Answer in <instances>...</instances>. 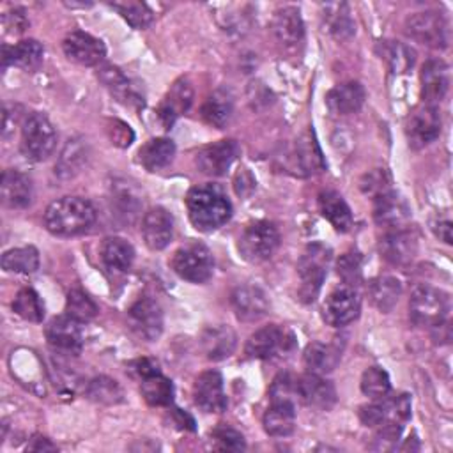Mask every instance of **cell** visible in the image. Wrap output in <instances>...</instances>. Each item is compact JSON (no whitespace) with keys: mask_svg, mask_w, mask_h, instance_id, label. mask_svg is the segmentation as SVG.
<instances>
[{"mask_svg":"<svg viewBox=\"0 0 453 453\" xmlns=\"http://www.w3.org/2000/svg\"><path fill=\"white\" fill-rule=\"evenodd\" d=\"M131 329L143 340L154 342L163 331V311L161 306L150 297H140L127 311Z\"/></svg>","mask_w":453,"mask_h":453,"instance_id":"obj_13","label":"cell"},{"mask_svg":"<svg viewBox=\"0 0 453 453\" xmlns=\"http://www.w3.org/2000/svg\"><path fill=\"white\" fill-rule=\"evenodd\" d=\"M140 391L149 405L163 407V405H170L173 400V384L170 379L161 375V372L142 379Z\"/></svg>","mask_w":453,"mask_h":453,"instance_id":"obj_39","label":"cell"},{"mask_svg":"<svg viewBox=\"0 0 453 453\" xmlns=\"http://www.w3.org/2000/svg\"><path fill=\"white\" fill-rule=\"evenodd\" d=\"M391 389V380H389V375L384 368L380 366H370L363 372V377H361V391L373 398V400H379V398H384Z\"/></svg>","mask_w":453,"mask_h":453,"instance_id":"obj_47","label":"cell"},{"mask_svg":"<svg viewBox=\"0 0 453 453\" xmlns=\"http://www.w3.org/2000/svg\"><path fill=\"white\" fill-rule=\"evenodd\" d=\"M97 304L81 288L69 290L65 301V313L69 317H73L78 322H87L92 320L97 315Z\"/></svg>","mask_w":453,"mask_h":453,"instance_id":"obj_45","label":"cell"},{"mask_svg":"<svg viewBox=\"0 0 453 453\" xmlns=\"http://www.w3.org/2000/svg\"><path fill=\"white\" fill-rule=\"evenodd\" d=\"M432 228L441 241H444L446 244H451V221L449 219H439L434 223Z\"/></svg>","mask_w":453,"mask_h":453,"instance_id":"obj_57","label":"cell"},{"mask_svg":"<svg viewBox=\"0 0 453 453\" xmlns=\"http://www.w3.org/2000/svg\"><path fill=\"white\" fill-rule=\"evenodd\" d=\"M57 145L53 124L42 113L27 117L21 127V150L32 161H44L51 156Z\"/></svg>","mask_w":453,"mask_h":453,"instance_id":"obj_6","label":"cell"},{"mask_svg":"<svg viewBox=\"0 0 453 453\" xmlns=\"http://www.w3.org/2000/svg\"><path fill=\"white\" fill-rule=\"evenodd\" d=\"M294 157H296V163L303 175L319 173V172L326 170V161L322 157L320 147L311 131H306L304 134L299 136V140L296 142Z\"/></svg>","mask_w":453,"mask_h":453,"instance_id":"obj_34","label":"cell"},{"mask_svg":"<svg viewBox=\"0 0 453 453\" xmlns=\"http://www.w3.org/2000/svg\"><path fill=\"white\" fill-rule=\"evenodd\" d=\"M101 260L110 271L126 273L134 260V250L122 237H106L101 244Z\"/></svg>","mask_w":453,"mask_h":453,"instance_id":"obj_35","label":"cell"},{"mask_svg":"<svg viewBox=\"0 0 453 453\" xmlns=\"http://www.w3.org/2000/svg\"><path fill=\"white\" fill-rule=\"evenodd\" d=\"M280 244V232L269 221H255L244 228L237 248L244 260L258 264L273 257Z\"/></svg>","mask_w":453,"mask_h":453,"instance_id":"obj_7","label":"cell"},{"mask_svg":"<svg viewBox=\"0 0 453 453\" xmlns=\"http://www.w3.org/2000/svg\"><path fill=\"white\" fill-rule=\"evenodd\" d=\"M87 396L103 405H115L124 400L120 384L115 379H110L106 375H99L88 382Z\"/></svg>","mask_w":453,"mask_h":453,"instance_id":"obj_42","label":"cell"},{"mask_svg":"<svg viewBox=\"0 0 453 453\" xmlns=\"http://www.w3.org/2000/svg\"><path fill=\"white\" fill-rule=\"evenodd\" d=\"M44 50L35 39H23L16 44L2 46V65H16L25 71H34L42 62Z\"/></svg>","mask_w":453,"mask_h":453,"instance_id":"obj_24","label":"cell"},{"mask_svg":"<svg viewBox=\"0 0 453 453\" xmlns=\"http://www.w3.org/2000/svg\"><path fill=\"white\" fill-rule=\"evenodd\" d=\"M175 143L170 138H150L138 150V161L149 172H159L172 163Z\"/></svg>","mask_w":453,"mask_h":453,"instance_id":"obj_31","label":"cell"},{"mask_svg":"<svg viewBox=\"0 0 453 453\" xmlns=\"http://www.w3.org/2000/svg\"><path fill=\"white\" fill-rule=\"evenodd\" d=\"M405 134L412 149H423L437 140L441 134V115L437 106H418L405 122Z\"/></svg>","mask_w":453,"mask_h":453,"instance_id":"obj_10","label":"cell"},{"mask_svg":"<svg viewBox=\"0 0 453 453\" xmlns=\"http://www.w3.org/2000/svg\"><path fill=\"white\" fill-rule=\"evenodd\" d=\"M127 370L133 377L136 379H145V377H150L154 373H159V368H157V363L149 359V357H142V359H134L127 365Z\"/></svg>","mask_w":453,"mask_h":453,"instance_id":"obj_55","label":"cell"},{"mask_svg":"<svg viewBox=\"0 0 453 453\" xmlns=\"http://www.w3.org/2000/svg\"><path fill=\"white\" fill-rule=\"evenodd\" d=\"M110 131H111V140L115 145L127 147L133 142L131 127L120 120H113V127H110Z\"/></svg>","mask_w":453,"mask_h":453,"instance_id":"obj_56","label":"cell"},{"mask_svg":"<svg viewBox=\"0 0 453 453\" xmlns=\"http://www.w3.org/2000/svg\"><path fill=\"white\" fill-rule=\"evenodd\" d=\"M380 58H384L393 73H405L414 65L416 53L407 44L400 41H380L379 42Z\"/></svg>","mask_w":453,"mask_h":453,"instance_id":"obj_37","label":"cell"},{"mask_svg":"<svg viewBox=\"0 0 453 453\" xmlns=\"http://www.w3.org/2000/svg\"><path fill=\"white\" fill-rule=\"evenodd\" d=\"M142 234H143L145 244L150 250L159 251L166 248L173 235V219L170 212L163 207L149 209L142 221Z\"/></svg>","mask_w":453,"mask_h":453,"instance_id":"obj_22","label":"cell"},{"mask_svg":"<svg viewBox=\"0 0 453 453\" xmlns=\"http://www.w3.org/2000/svg\"><path fill=\"white\" fill-rule=\"evenodd\" d=\"M304 366L311 373H327L336 368V365L342 359V349L338 343H322V342H311L306 345L304 354Z\"/></svg>","mask_w":453,"mask_h":453,"instance_id":"obj_29","label":"cell"},{"mask_svg":"<svg viewBox=\"0 0 453 453\" xmlns=\"http://www.w3.org/2000/svg\"><path fill=\"white\" fill-rule=\"evenodd\" d=\"M232 308L242 322H255L269 311L267 294L257 285H241L232 292Z\"/></svg>","mask_w":453,"mask_h":453,"instance_id":"obj_20","label":"cell"},{"mask_svg":"<svg viewBox=\"0 0 453 453\" xmlns=\"http://www.w3.org/2000/svg\"><path fill=\"white\" fill-rule=\"evenodd\" d=\"M186 209L191 223L200 232L223 226L232 216V203L216 186H195L186 195Z\"/></svg>","mask_w":453,"mask_h":453,"instance_id":"obj_1","label":"cell"},{"mask_svg":"<svg viewBox=\"0 0 453 453\" xmlns=\"http://www.w3.org/2000/svg\"><path fill=\"white\" fill-rule=\"evenodd\" d=\"M62 48L69 60L87 67L101 64L103 58L106 57L104 42L81 30H74L67 34V37L62 42Z\"/></svg>","mask_w":453,"mask_h":453,"instance_id":"obj_15","label":"cell"},{"mask_svg":"<svg viewBox=\"0 0 453 453\" xmlns=\"http://www.w3.org/2000/svg\"><path fill=\"white\" fill-rule=\"evenodd\" d=\"M407 34L430 48H446L449 42V23L437 11L414 12L405 21Z\"/></svg>","mask_w":453,"mask_h":453,"instance_id":"obj_8","label":"cell"},{"mask_svg":"<svg viewBox=\"0 0 453 453\" xmlns=\"http://www.w3.org/2000/svg\"><path fill=\"white\" fill-rule=\"evenodd\" d=\"M87 163V143H83V140H69L58 157L57 163V173L60 177H73L74 173L80 172V168Z\"/></svg>","mask_w":453,"mask_h":453,"instance_id":"obj_41","label":"cell"},{"mask_svg":"<svg viewBox=\"0 0 453 453\" xmlns=\"http://www.w3.org/2000/svg\"><path fill=\"white\" fill-rule=\"evenodd\" d=\"M12 310L25 320H30V322H41L44 319V303L41 299V296L27 287V288H21L14 301H12Z\"/></svg>","mask_w":453,"mask_h":453,"instance_id":"obj_43","label":"cell"},{"mask_svg":"<svg viewBox=\"0 0 453 453\" xmlns=\"http://www.w3.org/2000/svg\"><path fill=\"white\" fill-rule=\"evenodd\" d=\"M239 154H241L239 143L232 138H226L200 149L196 152L195 163L202 173L209 177H219L226 173V170L232 166V163L237 159Z\"/></svg>","mask_w":453,"mask_h":453,"instance_id":"obj_11","label":"cell"},{"mask_svg":"<svg viewBox=\"0 0 453 453\" xmlns=\"http://www.w3.org/2000/svg\"><path fill=\"white\" fill-rule=\"evenodd\" d=\"M211 439L216 449H223V451H241L246 448L244 437L239 430H235L230 425H218L216 428L211 430Z\"/></svg>","mask_w":453,"mask_h":453,"instance_id":"obj_48","label":"cell"},{"mask_svg":"<svg viewBox=\"0 0 453 453\" xmlns=\"http://www.w3.org/2000/svg\"><path fill=\"white\" fill-rule=\"evenodd\" d=\"M380 411H382V425L384 423H395L402 425L411 418V398L405 393H400L396 396L388 395L384 398H379Z\"/></svg>","mask_w":453,"mask_h":453,"instance_id":"obj_44","label":"cell"},{"mask_svg":"<svg viewBox=\"0 0 453 453\" xmlns=\"http://www.w3.org/2000/svg\"><path fill=\"white\" fill-rule=\"evenodd\" d=\"M195 403L205 412H221L226 409V396L223 391V377L216 370L200 373L193 386Z\"/></svg>","mask_w":453,"mask_h":453,"instance_id":"obj_19","label":"cell"},{"mask_svg":"<svg viewBox=\"0 0 453 453\" xmlns=\"http://www.w3.org/2000/svg\"><path fill=\"white\" fill-rule=\"evenodd\" d=\"M170 265L177 276L191 283H203L212 276L214 260L211 251L200 242H189L173 251Z\"/></svg>","mask_w":453,"mask_h":453,"instance_id":"obj_5","label":"cell"},{"mask_svg":"<svg viewBox=\"0 0 453 453\" xmlns=\"http://www.w3.org/2000/svg\"><path fill=\"white\" fill-rule=\"evenodd\" d=\"M366 92L359 81H345L333 87L326 96V104L331 113L349 115L356 113L365 103Z\"/></svg>","mask_w":453,"mask_h":453,"instance_id":"obj_23","label":"cell"},{"mask_svg":"<svg viewBox=\"0 0 453 453\" xmlns=\"http://www.w3.org/2000/svg\"><path fill=\"white\" fill-rule=\"evenodd\" d=\"M329 260H331V250L322 242H313L303 251L297 264V273L301 278L299 297L304 303H311L317 297L324 283Z\"/></svg>","mask_w":453,"mask_h":453,"instance_id":"obj_3","label":"cell"},{"mask_svg":"<svg viewBox=\"0 0 453 453\" xmlns=\"http://www.w3.org/2000/svg\"><path fill=\"white\" fill-rule=\"evenodd\" d=\"M411 319L419 326H441L449 313V296L435 287L419 285L411 294Z\"/></svg>","mask_w":453,"mask_h":453,"instance_id":"obj_4","label":"cell"},{"mask_svg":"<svg viewBox=\"0 0 453 453\" xmlns=\"http://www.w3.org/2000/svg\"><path fill=\"white\" fill-rule=\"evenodd\" d=\"M2 267L9 273L32 274L39 269V251L34 246L12 248L2 255Z\"/></svg>","mask_w":453,"mask_h":453,"instance_id":"obj_40","label":"cell"},{"mask_svg":"<svg viewBox=\"0 0 453 453\" xmlns=\"http://www.w3.org/2000/svg\"><path fill=\"white\" fill-rule=\"evenodd\" d=\"M96 221V209L80 196H62L51 202L44 212V225L53 235L71 237L87 232Z\"/></svg>","mask_w":453,"mask_h":453,"instance_id":"obj_2","label":"cell"},{"mask_svg":"<svg viewBox=\"0 0 453 453\" xmlns=\"http://www.w3.org/2000/svg\"><path fill=\"white\" fill-rule=\"evenodd\" d=\"M110 5L115 11H119L120 16L133 28H138V30L147 28L152 23V19H154V14H152L150 7L147 4H143V2H131V0H127V2H113Z\"/></svg>","mask_w":453,"mask_h":453,"instance_id":"obj_46","label":"cell"},{"mask_svg":"<svg viewBox=\"0 0 453 453\" xmlns=\"http://www.w3.org/2000/svg\"><path fill=\"white\" fill-rule=\"evenodd\" d=\"M273 34L283 46H296L304 39V23L297 7H283L274 12Z\"/></svg>","mask_w":453,"mask_h":453,"instance_id":"obj_25","label":"cell"},{"mask_svg":"<svg viewBox=\"0 0 453 453\" xmlns=\"http://www.w3.org/2000/svg\"><path fill=\"white\" fill-rule=\"evenodd\" d=\"M319 211L331 223L336 232H349L352 228L354 218L350 207L343 196L334 189H324L319 195Z\"/></svg>","mask_w":453,"mask_h":453,"instance_id":"obj_26","label":"cell"},{"mask_svg":"<svg viewBox=\"0 0 453 453\" xmlns=\"http://www.w3.org/2000/svg\"><path fill=\"white\" fill-rule=\"evenodd\" d=\"M2 202L11 209L27 207L32 202V180L18 170H5L2 173Z\"/></svg>","mask_w":453,"mask_h":453,"instance_id":"obj_27","label":"cell"},{"mask_svg":"<svg viewBox=\"0 0 453 453\" xmlns=\"http://www.w3.org/2000/svg\"><path fill=\"white\" fill-rule=\"evenodd\" d=\"M2 25H4V32L11 34V35H18L21 32H25L28 19L25 16V12L21 9H14L4 14L2 18Z\"/></svg>","mask_w":453,"mask_h":453,"instance_id":"obj_54","label":"cell"},{"mask_svg":"<svg viewBox=\"0 0 453 453\" xmlns=\"http://www.w3.org/2000/svg\"><path fill=\"white\" fill-rule=\"evenodd\" d=\"M373 219L386 230L403 228L411 219V207L402 195L389 189L373 198Z\"/></svg>","mask_w":453,"mask_h":453,"instance_id":"obj_17","label":"cell"},{"mask_svg":"<svg viewBox=\"0 0 453 453\" xmlns=\"http://www.w3.org/2000/svg\"><path fill=\"white\" fill-rule=\"evenodd\" d=\"M334 12H327V23H329V30L336 35V37H347L354 32V23L350 19V12L349 7L345 4H331Z\"/></svg>","mask_w":453,"mask_h":453,"instance_id":"obj_49","label":"cell"},{"mask_svg":"<svg viewBox=\"0 0 453 453\" xmlns=\"http://www.w3.org/2000/svg\"><path fill=\"white\" fill-rule=\"evenodd\" d=\"M361 189L365 191V195H370L373 198L382 195V193H386V191H389L391 188H389V175H388V172L384 168L382 170L377 168V170L366 173L365 179L361 180Z\"/></svg>","mask_w":453,"mask_h":453,"instance_id":"obj_52","label":"cell"},{"mask_svg":"<svg viewBox=\"0 0 453 453\" xmlns=\"http://www.w3.org/2000/svg\"><path fill=\"white\" fill-rule=\"evenodd\" d=\"M99 80L104 83V87L117 97V101L124 103V104H142L143 106V99L140 97V94L134 90V87L131 85V81L127 80V76L115 65H103L97 73Z\"/></svg>","mask_w":453,"mask_h":453,"instance_id":"obj_32","label":"cell"},{"mask_svg":"<svg viewBox=\"0 0 453 453\" xmlns=\"http://www.w3.org/2000/svg\"><path fill=\"white\" fill-rule=\"evenodd\" d=\"M361 311V299L352 287L333 290L322 304V319L334 327H342L357 319Z\"/></svg>","mask_w":453,"mask_h":453,"instance_id":"obj_12","label":"cell"},{"mask_svg":"<svg viewBox=\"0 0 453 453\" xmlns=\"http://www.w3.org/2000/svg\"><path fill=\"white\" fill-rule=\"evenodd\" d=\"M449 87V67L441 58H430L421 67V96L425 104L437 106Z\"/></svg>","mask_w":453,"mask_h":453,"instance_id":"obj_21","label":"cell"},{"mask_svg":"<svg viewBox=\"0 0 453 453\" xmlns=\"http://www.w3.org/2000/svg\"><path fill=\"white\" fill-rule=\"evenodd\" d=\"M80 324L81 322L74 320L67 313L53 317L46 326V340L50 347L65 354L80 352L83 345V334H81Z\"/></svg>","mask_w":453,"mask_h":453,"instance_id":"obj_16","label":"cell"},{"mask_svg":"<svg viewBox=\"0 0 453 453\" xmlns=\"http://www.w3.org/2000/svg\"><path fill=\"white\" fill-rule=\"evenodd\" d=\"M264 430L271 437H287L296 426V403L271 402V407L264 414Z\"/></svg>","mask_w":453,"mask_h":453,"instance_id":"obj_30","label":"cell"},{"mask_svg":"<svg viewBox=\"0 0 453 453\" xmlns=\"http://www.w3.org/2000/svg\"><path fill=\"white\" fill-rule=\"evenodd\" d=\"M368 292H370L372 303L380 311H389L396 304V301L402 294V285L393 276H379L370 283Z\"/></svg>","mask_w":453,"mask_h":453,"instance_id":"obj_38","label":"cell"},{"mask_svg":"<svg viewBox=\"0 0 453 453\" xmlns=\"http://www.w3.org/2000/svg\"><path fill=\"white\" fill-rule=\"evenodd\" d=\"M191 101H193V88L188 83V80L182 78L175 81L157 110V117L163 122V126L170 127L175 122V119L189 108Z\"/></svg>","mask_w":453,"mask_h":453,"instance_id":"obj_28","label":"cell"},{"mask_svg":"<svg viewBox=\"0 0 453 453\" xmlns=\"http://www.w3.org/2000/svg\"><path fill=\"white\" fill-rule=\"evenodd\" d=\"M232 111V97L225 90L212 92L202 104V119L218 129H221L230 120Z\"/></svg>","mask_w":453,"mask_h":453,"instance_id":"obj_36","label":"cell"},{"mask_svg":"<svg viewBox=\"0 0 453 453\" xmlns=\"http://www.w3.org/2000/svg\"><path fill=\"white\" fill-rule=\"evenodd\" d=\"M27 449L30 451H55L57 446L50 442V439L42 437V435H34V439L27 444Z\"/></svg>","mask_w":453,"mask_h":453,"instance_id":"obj_58","label":"cell"},{"mask_svg":"<svg viewBox=\"0 0 453 453\" xmlns=\"http://www.w3.org/2000/svg\"><path fill=\"white\" fill-rule=\"evenodd\" d=\"M377 434L373 439L372 448L379 449V451H386V449H395L396 448V441L400 437L402 432V425H395V423H384L380 426H377Z\"/></svg>","mask_w":453,"mask_h":453,"instance_id":"obj_53","label":"cell"},{"mask_svg":"<svg viewBox=\"0 0 453 453\" xmlns=\"http://www.w3.org/2000/svg\"><path fill=\"white\" fill-rule=\"evenodd\" d=\"M271 402H290L296 403L297 391H296V379L290 373H280L269 389Z\"/></svg>","mask_w":453,"mask_h":453,"instance_id":"obj_50","label":"cell"},{"mask_svg":"<svg viewBox=\"0 0 453 453\" xmlns=\"http://www.w3.org/2000/svg\"><path fill=\"white\" fill-rule=\"evenodd\" d=\"M296 391H297V400L319 411H329L336 403V389L333 382L320 377L319 373L308 372L297 377Z\"/></svg>","mask_w":453,"mask_h":453,"instance_id":"obj_14","label":"cell"},{"mask_svg":"<svg viewBox=\"0 0 453 453\" xmlns=\"http://www.w3.org/2000/svg\"><path fill=\"white\" fill-rule=\"evenodd\" d=\"M338 274L340 278L349 283L354 285V281H357L361 278V257L357 251H347L338 258Z\"/></svg>","mask_w":453,"mask_h":453,"instance_id":"obj_51","label":"cell"},{"mask_svg":"<svg viewBox=\"0 0 453 453\" xmlns=\"http://www.w3.org/2000/svg\"><path fill=\"white\" fill-rule=\"evenodd\" d=\"M380 257L393 265H405L412 262L418 253V237L403 228L388 230L379 242Z\"/></svg>","mask_w":453,"mask_h":453,"instance_id":"obj_18","label":"cell"},{"mask_svg":"<svg viewBox=\"0 0 453 453\" xmlns=\"http://www.w3.org/2000/svg\"><path fill=\"white\" fill-rule=\"evenodd\" d=\"M296 345V336L290 329L278 324H269L255 331L244 347V352L251 359H269L278 352H288Z\"/></svg>","mask_w":453,"mask_h":453,"instance_id":"obj_9","label":"cell"},{"mask_svg":"<svg viewBox=\"0 0 453 453\" xmlns=\"http://www.w3.org/2000/svg\"><path fill=\"white\" fill-rule=\"evenodd\" d=\"M202 349L212 361L228 357L235 349V333L226 326H212L202 333Z\"/></svg>","mask_w":453,"mask_h":453,"instance_id":"obj_33","label":"cell"}]
</instances>
